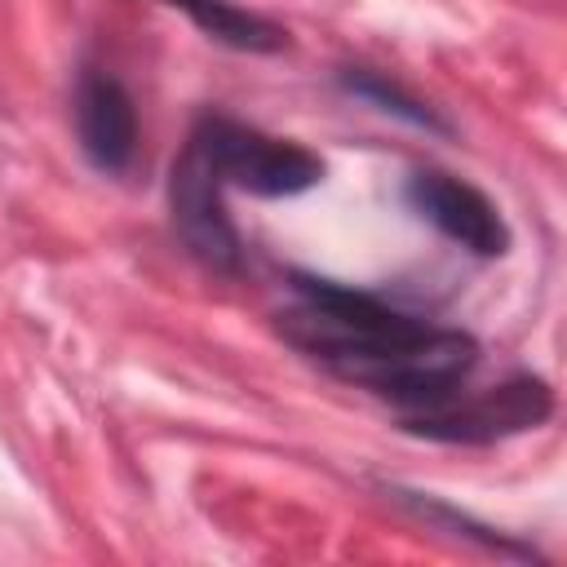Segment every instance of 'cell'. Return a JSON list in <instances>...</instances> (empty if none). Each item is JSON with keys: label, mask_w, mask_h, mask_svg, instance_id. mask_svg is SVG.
Returning a JSON list of instances; mask_svg holds the SVG:
<instances>
[{"label": "cell", "mask_w": 567, "mask_h": 567, "mask_svg": "<svg viewBox=\"0 0 567 567\" xmlns=\"http://www.w3.org/2000/svg\"><path fill=\"white\" fill-rule=\"evenodd\" d=\"M288 288L292 306L275 315L279 337L346 385L399 408V421L447 403L478 368V341L470 332L408 315L377 292L306 270H292Z\"/></svg>", "instance_id": "obj_1"}, {"label": "cell", "mask_w": 567, "mask_h": 567, "mask_svg": "<svg viewBox=\"0 0 567 567\" xmlns=\"http://www.w3.org/2000/svg\"><path fill=\"white\" fill-rule=\"evenodd\" d=\"M221 186H239L261 199H292L323 182V159L292 137H275L221 111H204L186 137Z\"/></svg>", "instance_id": "obj_2"}, {"label": "cell", "mask_w": 567, "mask_h": 567, "mask_svg": "<svg viewBox=\"0 0 567 567\" xmlns=\"http://www.w3.org/2000/svg\"><path fill=\"white\" fill-rule=\"evenodd\" d=\"M549 412H554L549 385L532 372H518L487 390H456L447 403L403 416L399 425L434 443H496V439L536 430Z\"/></svg>", "instance_id": "obj_3"}, {"label": "cell", "mask_w": 567, "mask_h": 567, "mask_svg": "<svg viewBox=\"0 0 567 567\" xmlns=\"http://www.w3.org/2000/svg\"><path fill=\"white\" fill-rule=\"evenodd\" d=\"M221 182L217 173L204 164V155L186 142L182 155L173 159L168 173V213H173V230L177 239L217 275H239L244 270V244L239 230L226 213L221 199Z\"/></svg>", "instance_id": "obj_4"}, {"label": "cell", "mask_w": 567, "mask_h": 567, "mask_svg": "<svg viewBox=\"0 0 567 567\" xmlns=\"http://www.w3.org/2000/svg\"><path fill=\"white\" fill-rule=\"evenodd\" d=\"M403 199L421 221H430L452 244L470 248L474 257H505L509 252V226L501 208L470 182L443 168H412L403 182Z\"/></svg>", "instance_id": "obj_5"}, {"label": "cell", "mask_w": 567, "mask_h": 567, "mask_svg": "<svg viewBox=\"0 0 567 567\" xmlns=\"http://www.w3.org/2000/svg\"><path fill=\"white\" fill-rule=\"evenodd\" d=\"M71 115H75V137H80V155L89 159V168L120 177L133 168L137 159V111L128 89L120 84V75L102 71V66H84L75 80V97H71Z\"/></svg>", "instance_id": "obj_6"}, {"label": "cell", "mask_w": 567, "mask_h": 567, "mask_svg": "<svg viewBox=\"0 0 567 567\" xmlns=\"http://www.w3.org/2000/svg\"><path fill=\"white\" fill-rule=\"evenodd\" d=\"M168 9H182L208 40L239 49V53H279L288 49V31L235 0H159Z\"/></svg>", "instance_id": "obj_7"}, {"label": "cell", "mask_w": 567, "mask_h": 567, "mask_svg": "<svg viewBox=\"0 0 567 567\" xmlns=\"http://www.w3.org/2000/svg\"><path fill=\"white\" fill-rule=\"evenodd\" d=\"M341 89L350 93V97H359V102H368V106H377V111H385V115H394V120H403V124H412V128H425V133H452V124L434 111V106H425L416 93H408L399 80H390L385 71H372V66H346L341 75Z\"/></svg>", "instance_id": "obj_8"}]
</instances>
